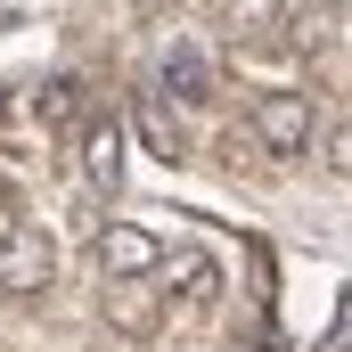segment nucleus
Instances as JSON below:
<instances>
[{
	"mask_svg": "<svg viewBox=\"0 0 352 352\" xmlns=\"http://www.w3.org/2000/svg\"><path fill=\"white\" fill-rule=\"evenodd\" d=\"M213 16H221L238 41H270V33H278V0H213Z\"/></svg>",
	"mask_w": 352,
	"mask_h": 352,
	"instance_id": "obj_9",
	"label": "nucleus"
},
{
	"mask_svg": "<svg viewBox=\"0 0 352 352\" xmlns=\"http://www.w3.org/2000/svg\"><path fill=\"white\" fill-rule=\"evenodd\" d=\"M50 263H58V254H50V238L16 230V238L0 246V295H8V287H33V278H50Z\"/></svg>",
	"mask_w": 352,
	"mask_h": 352,
	"instance_id": "obj_6",
	"label": "nucleus"
},
{
	"mask_svg": "<svg viewBox=\"0 0 352 352\" xmlns=\"http://www.w3.org/2000/svg\"><path fill=\"white\" fill-rule=\"evenodd\" d=\"M140 140H148L164 164H180V123H173V107H164V98H140Z\"/></svg>",
	"mask_w": 352,
	"mask_h": 352,
	"instance_id": "obj_10",
	"label": "nucleus"
},
{
	"mask_svg": "<svg viewBox=\"0 0 352 352\" xmlns=\"http://www.w3.org/2000/svg\"><path fill=\"white\" fill-rule=\"evenodd\" d=\"M33 115H41L50 131H74V123H82V82H74V74L41 82V90H33Z\"/></svg>",
	"mask_w": 352,
	"mask_h": 352,
	"instance_id": "obj_8",
	"label": "nucleus"
},
{
	"mask_svg": "<svg viewBox=\"0 0 352 352\" xmlns=\"http://www.w3.org/2000/svg\"><path fill=\"white\" fill-rule=\"evenodd\" d=\"M173 287L188 295V303H197V311H205V303L221 295V263H213L205 246H188V254H173Z\"/></svg>",
	"mask_w": 352,
	"mask_h": 352,
	"instance_id": "obj_7",
	"label": "nucleus"
},
{
	"mask_svg": "<svg viewBox=\"0 0 352 352\" xmlns=\"http://www.w3.org/2000/svg\"><path fill=\"white\" fill-rule=\"evenodd\" d=\"M107 320H115L123 336H156V320H164V287H148V278H115V287H107Z\"/></svg>",
	"mask_w": 352,
	"mask_h": 352,
	"instance_id": "obj_5",
	"label": "nucleus"
},
{
	"mask_svg": "<svg viewBox=\"0 0 352 352\" xmlns=\"http://www.w3.org/2000/svg\"><path fill=\"white\" fill-rule=\"evenodd\" d=\"M90 263H98L107 287H115V278H156V270H164V246H156V230L115 221V230H98V238H90Z\"/></svg>",
	"mask_w": 352,
	"mask_h": 352,
	"instance_id": "obj_2",
	"label": "nucleus"
},
{
	"mask_svg": "<svg viewBox=\"0 0 352 352\" xmlns=\"http://www.w3.org/2000/svg\"><path fill=\"white\" fill-rule=\"evenodd\" d=\"M16 230H25V221H16V205H8V197H0V246H8V238H16Z\"/></svg>",
	"mask_w": 352,
	"mask_h": 352,
	"instance_id": "obj_11",
	"label": "nucleus"
},
{
	"mask_svg": "<svg viewBox=\"0 0 352 352\" xmlns=\"http://www.w3.org/2000/svg\"><path fill=\"white\" fill-rule=\"evenodd\" d=\"M246 131H254L263 156H303L311 148V90H263L254 115H246Z\"/></svg>",
	"mask_w": 352,
	"mask_h": 352,
	"instance_id": "obj_1",
	"label": "nucleus"
},
{
	"mask_svg": "<svg viewBox=\"0 0 352 352\" xmlns=\"http://www.w3.org/2000/svg\"><path fill=\"white\" fill-rule=\"evenodd\" d=\"M123 156H131L123 123L90 115V123H82V180H90V188H123Z\"/></svg>",
	"mask_w": 352,
	"mask_h": 352,
	"instance_id": "obj_4",
	"label": "nucleus"
},
{
	"mask_svg": "<svg viewBox=\"0 0 352 352\" xmlns=\"http://www.w3.org/2000/svg\"><path fill=\"white\" fill-rule=\"evenodd\" d=\"M156 98H164V107H205V98H213V58H205V50H197V41H164V50H156Z\"/></svg>",
	"mask_w": 352,
	"mask_h": 352,
	"instance_id": "obj_3",
	"label": "nucleus"
}]
</instances>
